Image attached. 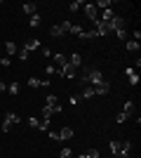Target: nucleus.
I'll return each instance as SVG.
<instances>
[{"label": "nucleus", "mask_w": 141, "mask_h": 158, "mask_svg": "<svg viewBox=\"0 0 141 158\" xmlns=\"http://www.w3.org/2000/svg\"><path fill=\"white\" fill-rule=\"evenodd\" d=\"M21 123V118L17 116L14 111H10V113H5V120H2V132H10L14 125H19Z\"/></svg>", "instance_id": "f257e3e1"}, {"label": "nucleus", "mask_w": 141, "mask_h": 158, "mask_svg": "<svg viewBox=\"0 0 141 158\" xmlns=\"http://www.w3.org/2000/svg\"><path fill=\"white\" fill-rule=\"evenodd\" d=\"M104 26L108 28V33H115V31H120V28H125V19H122V17H118V14H115L113 19H108L106 24H104Z\"/></svg>", "instance_id": "f03ea898"}, {"label": "nucleus", "mask_w": 141, "mask_h": 158, "mask_svg": "<svg viewBox=\"0 0 141 158\" xmlns=\"http://www.w3.org/2000/svg\"><path fill=\"white\" fill-rule=\"evenodd\" d=\"M82 10H85V14H87V19L92 21V24H96V21H99V10L94 7V2H85V5H82Z\"/></svg>", "instance_id": "7ed1b4c3"}, {"label": "nucleus", "mask_w": 141, "mask_h": 158, "mask_svg": "<svg viewBox=\"0 0 141 158\" xmlns=\"http://www.w3.org/2000/svg\"><path fill=\"white\" fill-rule=\"evenodd\" d=\"M45 106H49L54 113H61V104H59V99H57V94H47Z\"/></svg>", "instance_id": "20e7f679"}, {"label": "nucleus", "mask_w": 141, "mask_h": 158, "mask_svg": "<svg viewBox=\"0 0 141 158\" xmlns=\"http://www.w3.org/2000/svg\"><path fill=\"white\" fill-rule=\"evenodd\" d=\"M52 59H54V64H57V69H59V71H61V69H64V66L68 64V57H66V54H61V52L52 54Z\"/></svg>", "instance_id": "39448f33"}, {"label": "nucleus", "mask_w": 141, "mask_h": 158, "mask_svg": "<svg viewBox=\"0 0 141 158\" xmlns=\"http://www.w3.org/2000/svg\"><path fill=\"white\" fill-rule=\"evenodd\" d=\"M61 76L71 80V78H75V76H78V69H75V66H71V64H66L64 69H61Z\"/></svg>", "instance_id": "423d86ee"}, {"label": "nucleus", "mask_w": 141, "mask_h": 158, "mask_svg": "<svg viewBox=\"0 0 141 158\" xmlns=\"http://www.w3.org/2000/svg\"><path fill=\"white\" fill-rule=\"evenodd\" d=\"M111 92V83H106V80H101L99 85H94V94H108Z\"/></svg>", "instance_id": "0eeeda50"}, {"label": "nucleus", "mask_w": 141, "mask_h": 158, "mask_svg": "<svg viewBox=\"0 0 141 158\" xmlns=\"http://www.w3.org/2000/svg\"><path fill=\"white\" fill-rule=\"evenodd\" d=\"M68 64L75 66V69H80V66H82V57H80V52H73V54H71V57H68Z\"/></svg>", "instance_id": "6e6552de"}, {"label": "nucleus", "mask_w": 141, "mask_h": 158, "mask_svg": "<svg viewBox=\"0 0 141 158\" xmlns=\"http://www.w3.org/2000/svg\"><path fill=\"white\" fill-rule=\"evenodd\" d=\"M38 47H40V40H38V38H31L26 45H24V50H26V52H35Z\"/></svg>", "instance_id": "1a4fd4ad"}, {"label": "nucleus", "mask_w": 141, "mask_h": 158, "mask_svg": "<svg viewBox=\"0 0 141 158\" xmlns=\"http://www.w3.org/2000/svg\"><path fill=\"white\" fill-rule=\"evenodd\" d=\"M94 33H96V38H104V35H108V28L101 24V21H96L94 24Z\"/></svg>", "instance_id": "9d476101"}, {"label": "nucleus", "mask_w": 141, "mask_h": 158, "mask_svg": "<svg viewBox=\"0 0 141 158\" xmlns=\"http://www.w3.org/2000/svg\"><path fill=\"white\" fill-rule=\"evenodd\" d=\"M122 113H125L127 118L134 113V99H127V102H125V106H122Z\"/></svg>", "instance_id": "9b49d317"}, {"label": "nucleus", "mask_w": 141, "mask_h": 158, "mask_svg": "<svg viewBox=\"0 0 141 158\" xmlns=\"http://www.w3.org/2000/svg\"><path fill=\"white\" fill-rule=\"evenodd\" d=\"M125 73H127V78H129V85H136V83H139V73H136L134 69H132V66H129V69H127Z\"/></svg>", "instance_id": "f8f14e48"}, {"label": "nucleus", "mask_w": 141, "mask_h": 158, "mask_svg": "<svg viewBox=\"0 0 141 158\" xmlns=\"http://www.w3.org/2000/svg\"><path fill=\"white\" fill-rule=\"evenodd\" d=\"M24 14H28V17L38 14V7H35V2H24Z\"/></svg>", "instance_id": "ddd939ff"}, {"label": "nucleus", "mask_w": 141, "mask_h": 158, "mask_svg": "<svg viewBox=\"0 0 141 158\" xmlns=\"http://www.w3.org/2000/svg\"><path fill=\"white\" fill-rule=\"evenodd\" d=\"M111 5H113V0H99V2H94V7L101 10V12H104V10H111Z\"/></svg>", "instance_id": "4468645a"}, {"label": "nucleus", "mask_w": 141, "mask_h": 158, "mask_svg": "<svg viewBox=\"0 0 141 158\" xmlns=\"http://www.w3.org/2000/svg\"><path fill=\"white\" fill-rule=\"evenodd\" d=\"M7 92L12 94V97H17V94L21 92V85L19 83H10V85H7Z\"/></svg>", "instance_id": "2eb2a0df"}, {"label": "nucleus", "mask_w": 141, "mask_h": 158, "mask_svg": "<svg viewBox=\"0 0 141 158\" xmlns=\"http://www.w3.org/2000/svg\"><path fill=\"white\" fill-rule=\"evenodd\" d=\"M5 52H7V54H17V52H19L17 43H12V40H10V43H5Z\"/></svg>", "instance_id": "dca6fc26"}, {"label": "nucleus", "mask_w": 141, "mask_h": 158, "mask_svg": "<svg viewBox=\"0 0 141 158\" xmlns=\"http://www.w3.org/2000/svg\"><path fill=\"white\" fill-rule=\"evenodd\" d=\"M71 137H73V127H61L59 139H71Z\"/></svg>", "instance_id": "f3484780"}, {"label": "nucleus", "mask_w": 141, "mask_h": 158, "mask_svg": "<svg viewBox=\"0 0 141 158\" xmlns=\"http://www.w3.org/2000/svg\"><path fill=\"white\" fill-rule=\"evenodd\" d=\"M68 33H73L75 38H82V35H85V28H80V26H75V24H71V31Z\"/></svg>", "instance_id": "a211bd4d"}, {"label": "nucleus", "mask_w": 141, "mask_h": 158, "mask_svg": "<svg viewBox=\"0 0 141 158\" xmlns=\"http://www.w3.org/2000/svg\"><path fill=\"white\" fill-rule=\"evenodd\" d=\"M89 97H96V94H94V87L85 85V87H82V99H89Z\"/></svg>", "instance_id": "6ab92c4d"}, {"label": "nucleus", "mask_w": 141, "mask_h": 158, "mask_svg": "<svg viewBox=\"0 0 141 158\" xmlns=\"http://www.w3.org/2000/svg\"><path fill=\"white\" fill-rule=\"evenodd\" d=\"M125 47H127L129 52H139V43H136V40H127V43H125Z\"/></svg>", "instance_id": "aec40b11"}, {"label": "nucleus", "mask_w": 141, "mask_h": 158, "mask_svg": "<svg viewBox=\"0 0 141 158\" xmlns=\"http://www.w3.org/2000/svg\"><path fill=\"white\" fill-rule=\"evenodd\" d=\"M49 35H52V38H61V35H64V31H61V26H59V24L49 28Z\"/></svg>", "instance_id": "412c9836"}, {"label": "nucleus", "mask_w": 141, "mask_h": 158, "mask_svg": "<svg viewBox=\"0 0 141 158\" xmlns=\"http://www.w3.org/2000/svg\"><path fill=\"white\" fill-rule=\"evenodd\" d=\"M52 116H54V111L49 109V106H45V104H42V120H49Z\"/></svg>", "instance_id": "4be33fe9"}, {"label": "nucleus", "mask_w": 141, "mask_h": 158, "mask_svg": "<svg viewBox=\"0 0 141 158\" xmlns=\"http://www.w3.org/2000/svg\"><path fill=\"white\" fill-rule=\"evenodd\" d=\"M85 5V2H80V0H73V2H71V5H68V10H71V12H80V7Z\"/></svg>", "instance_id": "5701e85b"}, {"label": "nucleus", "mask_w": 141, "mask_h": 158, "mask_svg": "<svg viewBox=\"0 0 141 158\" xmlns=\"http://www.w3.org/2000/svg\"><path fill=\"white\" fill-rule=\"evenodd\" d=\"M40 14H33V17H31V21H28V24H31V28H38V26H40Z\"/></svg>", "instance_id": "b1692460"}, {"label": "nucleus", "mask_w": 141, "mask_h": 158, "mask_svg": "<svg viewBox=\"0 0 141 158\" xmlns=\"http://www.w3.org/2000/svg\"><path fill=\"white\" fill-rule=\"evenodd\" d=\"M108 149H111V153H113V156H118V151H120V142H111V144H108Z\"/></svg>", "instance_id": "393cba45"}, {"label": "nucleus", "mask_w": 141, "mask_h": 158, "mask_svg": "<svg viewBox=\"0 0 141 158\" xmlns=\"http://www.w3.org/2000/svg\"><path fill=\"white\" fill-rule=\"evenodd\" d=\"M45 71H47V76H54V73H59V76H61V71H59L54 64H47V66H45Z\"/></svg>", "instance_id": "a878e982"}, {"label": "nucleus", "mask_w": 141, "mask_h": 158, "mask_svg": "<svg viewBox=\"0 0 141 158\" xmlns=\"http://www.w3.org/2000/svg\"><path fill=\"white\" fill-rule=\"evenodd\" d=\"M129 149H132V142H127V139H125V142H120V151L122 153H129ZM118 151V153H120Z\"/></svg>", "instance_id": "bb28decb"}, {"label": "nucleus", "mask_w": 141, "mask_h": 158, "mask_svg": "<svg viewBox=\"0 0 141 158\" xmlns=\"http://www.w3.org/2000/svg\"><path fill=\"white\" fill-rule=\"evenodd\" d=\"M40 85H42L40 78H35V76H33V78H28V87H40Z\"/></svg>", "instance_id": "cd10ccee"}, {"label": "nucleus", "mask_w": 141, "mask_h": 158, "mask_svg": "<svg viewBox=\"0 0 141 158\" xmlns=\"http://www.w3.org/2000/svg\"><path fill=\"white\" fill-rule=\"evenodd\" d=\"M71 156H73V149H68V146L61 149V153H59V158H71Z\"/></svg>", "instance_id": "c85d7f7f"}, {"label": "nucleus", "mask_w": 141, "mask_h": 158, "mask_svg": "<svg viewBox=\"0 0 141 158\" xmlns=\"http://www.w3.org/2000/svg\"><path fill=\"white\" fill-rule=\"evenodd\" d=\"M17 54H19V59H21V61H26L28 57H31V52H26L24 47H21V50H19V52H17Z\"/></svg>", "instance_id": "c756f323"}, {"label": "nucleus", "mask_w": 141, "mask_h": 158, "mask_svg": "<svg viewBox=\"0 0 141 158\" xmlns=\"http://www.w3.org/2000/svg\"><path fill=\"white\" fill-rule=\"evenodd\" d=\"M28 125L33 127V130H38V127H40V120L38 118H28Z\"/></svg>", "instance_id": "7c9ffc66"}, {"label": "nucleus", "mask_w": 141, "mask_h": 158, "mask_svg": "<svg viewBox=\"0 0 141 158\" xmlns=\"http://www.w3.org/2000/svg\"><path fill=\"white\" fill-rule=\"evenodd\" d=\"M85 156H87V158H99V149H89Z\"/></svg>", "instance_id": "2f4dec72"}, {"label": "nucleus", "mask_w": 141, "mask_h": 158, "mask_svg": "<svg viewBox=\"0 0 141 158\" xmlns=\"http://www.w3.org/2000/svg\"><path fill=\"white\" fill-rule=\"evenodd\" d=\"M68 104L78 106V104H80V97H78V94H71V99H68Z\"/></svg>", "instance_id": "473e14b6"}, {"label": "nucleus", "mask_w": 141, "mask_h": 158, "mask_svg": "<svg viewBox=\"0 0 141 158\" xmlns=\"http://www.w3.org/2000/svg\"><path fill=\"white\" fill-rule=\"evenodd\" d=\"M115 33H118V38H120V40H127V31H125V28H120V31H115Z\"/></svg>", "instance_id": "72a5a7b5"}, {"label": "nucleus", "mask_w": 141, "mask_h": 158, "mask_svg": "<svg viewBox=\"0 0 141 158\" xmlns=\"http://www.w3.org/2000/svg\"><path fill=\"white\" fill-rule=\"evenodd\" d=\"M38 130L47 132V130H49V120H42V123H40V127H38Z\"/></svg>", "instance_id": "f704fd0d"}, {"label": "nucleus", "mask_w": 141, "mask_h": 158, "mask_svg": "<svg viewBox=\"0 0 141 158\" xmlns=\"http://www.w3.org/2000/svg\"><path fill=\"white\" fill-rule=\"evenodd\" d=\"M115 120H118V125H120V123H125V120H127V116H125V113H118V118H115Z\"/></svg>", "instance_id": "c9c22d12"}, {"label": "nucleus", "mask_w": 141, "mask_h": 158, "mask_svg": "<svg viewBox=\"0 0 141 158\" xmlns=\"http://www.w3.org/2000/svg\"><path fill=\"white\" fill-rule=\"evenodd\" d=\"M0 66H5V69H7V66H10V57H0Z\"/></svg>", "instance_id": "e433bc0d"}, {"label": "nucleus", "mask_w": 141, "mask_h": 158, "mask_svg": "<svg viewBox=\"0 0 141 158\" xmlns=\"http://www.w3.org/2000/svg\"><path fill=\"white\" fill-rule=\"evenodd\" d=\"M47 135H49V139H57V142H59V132H52V130H47Z\"/></svg>", "instance_id": "4c0bfd02"}, {"label": "nucleus", "mask_w": 141, "mask_h": 158, "mask_svg": "<svg viewBox=\"0 0 141 158\" xmlns=\"http://www.w3.org/2000/svg\"><path fill=\"white\" fill-rule=\"evenodd\" d=\"M42 57H47V59H52V52H49L47 47H42Z\"/></svg>", "instance_id": "58836bf2"}, {"label": "nucleus", "mask_w": 141, "mask_h": 158, "mask_svg": "<svg viewBox=\"0 0 141 158\" xmlns=\"http://www.w3.org/2000/svg\"><path fill=\"white\" fill-rule=\"evenodd\" d=\"M118 158H129V153H122L120 151V153H118Z\"/></svg>", "instance_id": "ea45409f"}, {"label": "nucleus", "mask_w": 141, "mask_h": 158, "mask_svg": "<svg viewBox=\"0 0 141 158\" xmlns=\"http://www.w3.org/2000/svg\"><path fill=\"white\" fill-rule=\"evenodd\" d=\"M5 90H7V85H5V83H0V92H5Z\"/></svg>", "instance_id": "a19ab883"}, {"label": "nucleus", "mask_w": 141, "mask_h": 158, "mask_svg": "<svg viewBox=\"0 0 141 158\" xmlns=\"http://www.w3.org/2000/svg\"><path fill=\"white\" fill-rule=\"evenodd\" d=\"M78 158H87V156H85V153H80V156H78Z\"/></svg>", "instance_id": "79ce46f5"}]
</instances>
